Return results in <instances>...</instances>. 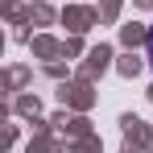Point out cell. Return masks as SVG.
Instances as JSON below:
<instances>
[{
  "mask_svg": "<svg viewBox=\"0 0 153 153\" xmlns=\"http://www.w3.org/2000/svg\"><path fill=\"white\" fill-rule=\"evenodd\" d=\"M145 46H149V66H153V29H149V37H145Z\"/></svg>",
  "mask_w": 153,
  "mask_h": 153,
  "instance_id": "6da1fadb",
  "label": "cell"
}]
</instances>
